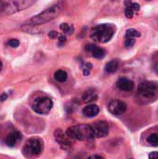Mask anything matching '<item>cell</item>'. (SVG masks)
<instances>
[{
	"instance_id": "cell-25",
	"label": "cell",
	"mask_w": 158,
	"mask_h": 159,
	"mask_svg": "<svg viewBox=\"0 0 158 159\" xmlns=\"http://www.w3.org/2000/svg\"><path fill=\"white\" fill-rule=\"evenodd\" d=\"M65 42H66V37L64 36V35H61V36H59V42H58V44H59V46H63L64 44H65Z\"/></svg>"
},
{
	"instance_id": "cell-11",
	"label": "cell",
	"mask_w": 158,
	"mask_h": 159,
	"mask_svg": "<svg viewBox=\"0 0 158 159\" xmlns=\"http://www.w3.org/2000/svg\"><path fill=\"white\" fill-rule=\"evenodd\" d=\"M116 86L119 89H121L123 91H131V90H133L135 85H134V82L131 81L130 79L122 77L116 82Z\"/></svg>"
},
{
	"instance_id": "cell-24",
	"label": "cell",
	"mask_w": 158,
	"mask_h": 159,
	"mask_svg": "<svg viewBox=\"0 0 158 159\" xmlns=\"http://www.w3.org/2000/svg\"><path fill=\"white\" fill-rule=\"evenodd\" d=\"M7 45L11 48H17L20 45V41L18 39H9Z\"/></svg>"
},
{
	"instance_id": "cell-29",
	"label": "cell",
	"mask_w": 158,
	"mask_h": 159,
	"mask_svg": "<svg viewBox=\"0 0 158 159\" xmlns=\"http://www.w3.org/2000/svg\"><path fill=\"white\" fill-rule=\"evenodd\" d=\"M149 158H158V152H152L149 155Z\"/></svg>"
},
{
	"instance_id": "cell-18",
	"label": "cell",
	"mask_w": 158,
	"mask_h": 159,
	"mask_svg": "<svg viewBox=\"0 0 158 159\" xmlns=\"http://www.w3.org/2000/svg\"><path fill=\"white\" fill-rule=\"evenodd\" d=\"M60 28H61V30L63 33H65V34H74V26H73V25H70V24H68V23H61V26H60Z\"/></svg>"
},
{
	"instance_id": "cell-4",
	"label": "cell",
	"mask_w": 158,
	"mask_h": 159,
	"mask_svg": "<svg viewBox=\"0 0 158 159\" xmlns=\"http://www.w3.org/2000/svg\"><path fill=\"white\" fill-rule=\"evenodd\" d=\"M115 34V27L112 24L103 23L95 26L90 34V37L101 43H106L110 41Z\"/></svg>"
},
{
	"instance_id": "cell-6",
	"label": "cell",
	"mask_w": 158,
	"mask_h": 159,
	"mask_svg": "<svg viewBox=\"0 0 158 159\" xmlns=\"http://www.w3.org/2000/svg\"><path fill=\"white\" fill-rule=\"evenodd\" d=\"M53 102L48 97H38L32 103L33 110L39 115H47L50 112Z\"/></svg>"
},
{
	"instance_id": "cell-15",
	"label": "cell",
	"mask_w": 158,
	"mask_h": 159,
	"mask_svg": "<svg viewBox=\"0 0 158 159\" xmlns=\"http://www.w3.org/2000/svg\"><path fill=\"white\" fill-rule=\"evenodd\" d=\"M119 67V62L116 60H112L110 61L106 65H105V71L109 74L115 73Z\"/></svg>"
},
{
	"instance_id": "cell-9",
	"label": "cell",
	"mask_w": 158,
	"mask_h": 159,
	"mask_svg": "<svg viewBox=\"0 0 158 159\" xmlns=\"http://www.w3.org/2000/svg\"><path fill=\"white\" fill-rule=\"evenodd\" d=\"M96 138H104L109 134V125L105 121H97L92 126Z\"/></svg>"
},
{
	"instance_id": "cell-28",
	"label": "cell",
	"mask_w": 158,
	"mask_h": 159,
	"mask_svg": "<svg viewBox=\"0 0 158 159\" xmlns=\"http://www.w3.org/2000/svg\"><path fill=\"white\" fill-rule=\"evenodd\" d=\"M48 36H49L50 38H56V37L58 36V33L55 32V31H51V32H49Z\"/></svg>"
},
{
	"instance_id": "cell-26",
	"label": "cell",
	"mask_w": 158,
	"mask_h": 159,
	"mask_svg": "<svg viewBox=\"0 0 158 159\" xmlns=\"http://www.w3.org/2000/svg\"><path fill=\"white\" fill-rule=\"evenodd\" d=\"M96 47H97V46H96V45H94V44H88V45L86 47V49H87L88 52H92Z\"/></svg>"
},
{
	"instance_id": "cell-32",
	"label": "cell",
	"mask_w": 158,
	"mask_h": 159,
	"mask_svg": "<svg viewBox=\"0 0 158 159\" xmlns=\"http://www.w3.org/2000/svg\"><path fill=\"white\" fill-rule=\"evenodd\" d=\"M88 158H101L102 159L103 157H102V156H97V155H93V156H90Z\"/></svg>"
},
{
	"instance_id": "cell-27",
	"label": "cell",
	"mask_w": 158,
	"mask_h": 159,
	"mask_svg": "<svg viewBox=\"0 0 158 159\" xmlns=\"http://www.w3.org/2000/svg\"><path fill=\"white\" fill-rule=\"evenodd\" d=\"M131 7L134 9V11H139L140 10V5L137 3H131Z\"/></svg>"
},
{
	"instance_id": "cell-5",
	"label": "cell",
	"mask_w": 158,
	"mask_h": 159,
	"mask_svg": "<svg viewBox=\"0 0 158 159\" xmlns=\"http://www.w3.org/2000/svg\"><path fill=\"white\" fill-rule=\"evenodd\" d=\"M138 96L146 102H153L158 97V83L156 81H144L138 88Z\"/></svg>"
},
{
	"instance_id": "cell-31",
	"label": "cell",
	"mask_w": 158,
	"mask_h": 159,
	"mask_svg": "<svg viewBox=\"0 0 158 159\" xmlns=\"http://www.w3.org/2000/svg\"><path fill=\"white\" fill-rule=\"evenodd\" d=\"M7 94L3 93V94L0 96V102H4V101H6V100H7Z\"/></svg>"
},
{
	"instance_id": "cell-1",
	"label": "cell",
	"mask_w": 158,
	"mask_h": 159,
	"mask_svg": "<svg viewBox=\"0 0 158 159\" xmlns=\"http://www.w3.org/2000/svg\"><path fill=\"white\" fill-rule=\"evenodd\" d=\"M62 9H63V2L60 1L57 4L53 5L52 7H50L49 8H47L43 12L37 14L36 16H34L32 19H30L29 20H27L24 23V25L25 26H34V25H40V24L47 23V22L54 20L55 18H57L61 13Z\"/></svg>"
},
{
	"instance_id": "cell-20",
	"label": "cell",
	"mask_w": 158,
	"mask_h": 159,
	"mask_svg": "<svg viewBox=\"0 0 158 159\" xmlns=\"http://www.w3.org/2000/svg\"><path fill=\"white\" fill-rule=\"evenodd\" d=\"M147 142L149 144H151L152 146H158V133H154L151 134L148 139Z\"/></svg>"
},
{
	"instance_id": "cell-19",
	"label": "cell",
	"mask_w": 158,
	"mask_h": 159,
	"mask_svg": "<svg viewBox=\"0 0 158 159\" xmlns=\"http://www.w3.org/2000/svg\"><path fill=\"white\" fill-rule=\"evenodd\" d=\"M140 36H141V34L135 29L127 30L126 34H125V38H136V37H140Z\"/></svg>"
},
{
	"instance_id": "cell-14",
	"label": "cell",
	"mask_w": 158,
	"mask_h": 159,
	"mask_svg": "<svg viewBox=\"0 0 158 159\" xmlns=\"http://www.w3.org/2000/svg\"><path fill=\"white\" fill-rule=\"evenodd\" d=\"M97 98H98L97 92H96V90H94L92 89L86 90L84 92V94L82 95V100L85 102H92L96 101Z\"/></svg>"
},
{
	"instance_id": "cell-16",
	"label": "cell",
	"mask_w": 158,
	"mask_h": 159,
	"mask_svg": "<svg viewBox=\"0 0 158 159\" xmlns=\"http://www.w3.org/2000/svg\"><path fill=\"white\" fill-rule=\"evenodd\" d=\"M54 77H55V79L58 82L62 83V82H65L66 81L68 75H67V73L65 71H63V70H58V71H56L54 73Z\"/></svg>"
},
{
	"instance_id": "cell-2",
	"label": "cell",
	"mask_w": 158,
	"mask_h": 159,
	"mask_svg": "<svg viewBox=\"0 0 158 159\" xmlns=\"http://www.w3.org/2000/svg\"><path fill=\"white\" fill-rule=\"evenodd\" d=\"M36 0H0V18L28 8Z\"/></svg>"
},
{
	"instance_id": "cell-12",
	"label": "cell",
	"mask_w": 158,
	"mask_h": 159,
	"mask_svg": "<svg viewBox=\"0 0 158 159\" xmlns=\"http://www.w3.org/2000/svg\"><path fill=\"white\" fill-rule=\"evenodd\" d=\"M21 140V134L19 131H14L9 133L6 138V144L9 147H13L18 141Z\"/></svg>"
},
{
	"instance_id": "cell-7",
	"label": "cell",
	"mask_w": 158,
	"mask_h": 159,
	"mask_svg": "<svg viewBox=\"0 0 158 159\" xmlns=\"http://www.w3.org/2000/svg\"><path fill=\"white\" fill-rule=\"evenodd\" d=\"M22 152L26 157L38 156L42 152V143L37 139H30L26 142Z\"/></svg>"
},
{
	"instance_id": "cell-13",
	"label": "cell",
	"mask_w": 158,
	"mask_h": 159,
	"mask_svg": "<svg viewBox=\"0 0 158 159\" xmlns=\"http://www.w3.org/2000/svg\"><path fill=\"white\" fill-rule=\"evenodd\" d=\"M100 112V108L96 104H89L83 109V114L87 117H94Z\"/></svg>"
},
{
	"instance_id": "cell-22",
	"label": "cell",
	"mask_w": 158,
	"mask_h": 159,
	"mask_svg": "<svg viewBox=\"0 0 158 159\" xmlns=\"http://www.w3.org/2000/svg\"><path fill=\"white\" fill-rule=\"evenodd\" d=\"M92 69V64L89 62H87L83 65V74L84 75H88L90 74V71Z\"/></svg>"
},
{
	"instance_id": "cell-30",
	"label": "cell",
	"mask_w": 158,
	"mask_h": 159,
	"mask_svg": "<svg viewBox=\"0 0 158 159\" xmlns=\"http://www.w3.org/2000/svg\"><path fill=\"white\" fill-rule=\"evenodd\" d=\"M153 68H154V70L158 74V60H156L155 62H154V64H153Z\"/></svg>"
},
{
	"instance_id": "cell-10",
	"label": "cell",
	"mask_w": 158,
	"mask_h": 159,
	"mask_svg": "<svg viewBox=\"0 0 158 159\" xmlns=\"http://www.w3.org/2000/svg\"><path fill=\"white\" fill-rule=\"evenodd\" d=\"M56 141L61 144L63 145L64 148H67L68 146H71L72 144V139L68 136L67 133H64L61 129H57L54 133Z\"/></svg>"
},
{
	"instance_id": "cell-8",
	"label": "cell",
	"mask_w": 158,
	"mask_h": 159,
	"mask_svg": "<svg viewBox=\"0 0 158 159\" xmlns=\"http://www.w3.org/2000/svg\"><path fill=\"white\" fill-rule=\"evenodd\" d=\"M109 112L114 116H121L127 110V104L120 100H113L108 105Z\"/></svg>"
},
{
	"instance_id": "cell-23",
	"label": "cell",
	"mask_w": 158,
	"mask_h": 159,
	"mask_svg": "<svg viewBox=\"0 0 158 159\" xmlns=\"http://www.w3.org/2000/svg\"><path fill=\"white\" fill-rule=\"evenodd\" d=\"M135 44V38H126L125 40V47L131 48Z\"/></svg>"
},
{
	"instance_id": "cell-17",
	"label": "cell",
	"mask_w": 158,
	"mask_h": 159,
	"mask_svg": "<svg viewBox=\"0 0 158 159\" xmlns=\"http://www.w3.org/2000/svg\"><path fill=\"white\" fill-rule=\"evenodd\" d=\"M91 53H92V56L96 59H102V58H104V56L106 54L105 50L99 47H96Z\"/></svg>"
},
{
	"instance_id": "cell-21",
	"label": "cell",
	"mask_w": 158,
	"mask_h": 159,
	"mask_svg": "<svg viewBox=\"0 0 158 159\" xmlns=\"http://www.w3.org/2000/svg\"><path fill=\"white\" fill-rule=\"evenodd\" d=\"M134 9L131 7V4L130 5H129V6H126V9H125V15H126V17L127 18H129V19H131L132 17H133V15H134Z\"/></svg>"
},
{
	"instance_id": "cell-3",
	"label": "cell",
	"mask_w": 158,
	"mask_h": 159,
	"mask_svg": "<svg viewBox=\"0 0 158 159\" xmlns=\"http://www.w3.org/2000/svg\"><path fill=\"white\" fill-rule=\"evenodd\" d=\"M66 133L72 140H76L80 142H88L94 139L93 128L88 124H80L70 127Z\"/></svg>"
},
{
	"instance_id": "cell-33",
	"label": "cell",
	"mask_w": 158,
	"mask_h": 159,
	"mask_svg": "<svg viewBox=\"0 0 158 159\" xmlns=\"http://www.w3.org/2000/svg\"><path fill=\"white\" fill-rule=\"evenodd\" d=\"M1 69H2V63H1V61H0V71H1Z\"/></svg>"
}]
</instances>
